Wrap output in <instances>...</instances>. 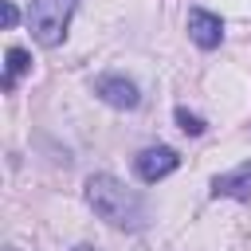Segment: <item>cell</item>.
Wrapping results in <instances>:
<instances>
[{"mask_svg":"<svg viewBox=\"0 0 251 251\" xmlns=\"http://www.w3.org/2000/svg\"><path fill=\"white\" fill-rule=\"evenodd\" d=\"M86 204L110 224V227H141L145 224V204L133 188H126L118 176L110 173H94L86 180Z\"/></svg>","mask_w":251,"mask_h":251,"instance_id":"cell-1","label":"cell"},{"mask_svg":"<svg viewBox=\"0 0 251 251\" xmlns=\"http://www.w3.org/2000/svg\"><path fill=\"white\" fill-rule=\"evenodd\" d=\"M75 8H78V0H31V8H27V27H31V35H35V43L55 47V43L63 39Z\"/></svg>","mask_w":251,"mask_h":251,"instance_id":"cell-2","label":"cell"},{"mask_svg":"<svg viewBox=\"0 0 251 251\" xmlns=\"http://www.w3.org/2000/svg\"><path fill=\"white\" fill-rule=\"evenodd\" d=\"M176 165H180V157H176V149H169V145H149V149H141V153L133 157V173H137L145 184L165 180Z\"/></svg>","mask_w":251,"mask_h":251,"instance_id":"cell-3","label":"cell"},{"mask_svg":"<svg viewBox=\"0 0 251 251\" xmlns=\"http://www.w3.org/2000/svg\"><path fill=\"white\" fill-rule=\"evenodd\" d=\"M94 94H98L106 106H114V110H133V106L141 102L137 82H129L126 75H102V78L94 82Z\"/></svg>","mask_w":251,"mask_h":251,"instance_id":"cell-4","label":"cell"},{"mask_svg":"<svg viewBox=\"0 0 251 251\" xmlns=\"http://www.w3.org/2000/svg\"><path fill=\"white\" fill-rule=\"evenodd\" d=\"M188 35H192L196 47L212 51V47H220V39H224V20L212 16V12H204V8H192V12H188Z\"/></svg>","mask_w":251,"mask_h":251,"instance_id":"cell-5","label":"cell"},{"mask_svg":"<svg viewBox=\"0 0 251 251\" xmlns=\"http://www.w3.org/2000/svg\"><path fill=\"white\" fill-rule=\"evenodd\" d=\"M212 196H231V200H251V161L231 169V173H220L212 180Z\"/></svg>","mask_w":251,"mask_h":251,"instance_id":"cell-6","label":"cell"},{"mask_svg":"<svg viewBox=\"0 0 251 251\" xmlns=\"http://www.w3.org/2000/svg\"><path fill=\"white\" fill-rule=\"evenodd\" d=\"M27 71H31V55L24 47H8V55H4V90H12L16 78L27 75Z\"/></svg>","mask_w":251,"mask_h":251,"instance_id":"cell-7","label":"cell"},{"mask_svg":"<svg viewBox=\"0 0 251 251\" xmlns=\"http://www.w3.org/2000/svg\"><path fill=\"white\" fill-rule=\"evenodd\" d=\"M176 126L184 129V133H192V137H200L208 126H204V118L200 114H192V110H184V106H176Z\"/></svg>","mask_w":251,"mask_h":251,"instance_id":"cell-8","label":"cell"},{"mask_svg":"<svg viewBox=\"0 0 251 251\" xmlns=\"http://www.w3.org/2000/svg\"><path fill=\"white\" fill-rule=\"evenodd\" d=\"M16 20H20L16 4H4V27H16Z\"/></svg>","mask_w":251,"mask_h":251,"instance_id":"cell-9","label":"cell"},{"mask_svg":"<svg viewBox=\"0 0 251 251\" xmlns=\"http://www.w3.org/2000/svg\"><path fill=\"white\" fill-rule=\"evenodd\" d=\"M75 251H90V247H75Z\"/></svg>","mask_w":251,"mask_h":251,"instance_id":"cell-10","label":"cell"}]
</instances>
